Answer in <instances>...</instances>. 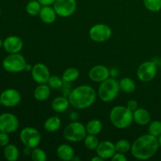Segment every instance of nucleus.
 <instances>
[{"label":"nucleus","instance_id":"nucleus-1","mask_svg":"<svg viewBox=\"0 0 161 161\" xmlns=\"http://www.w3.org/2000/svg\"><path fill=\"white\" fill-rule=\"evenodd\" d=\"M158 138L149 133L138 137L131 144L130 152L137 160H146L152 158L158 151Z\"/></svg>","mask_w":161,"mask_h":161},{"label":"nucleus","instance_id":"nucleus-2","mask_svg":"<svg viewBox=\"0 0 161 161\" xmlns=\"http://www.w3.org/2000/svg\"><path fill=\"white\" fill-rule=\"evenodd\" d=\"M69 102L75 109H86L94 105L97 92L89 85H80L74 88L69 94Z\"/></svg>","mask_w":161,"mask_h":161},{"label":"nucleus","instance_id":"nucleus-3","mask_svg":"<svg viewBox=\"0 0 161 161\" xmlns=\"http://www.w3.org/2000/svg\"><path fill=\"white\" fill-rule=\"evenodd\" d=\"M109 120L116 128L126 129L134 122L133 112L124 105H116L110 110Z\"/></svg>","mask_w":161,"mask_h":161},{"label":"nucleus","instance_id":"nucleus-4","mask_svg":"<svg viewBox=\"0 0 161 161\" xmlns=\"http://www.w3.org/2000/svg\"><path fill=\"white\" fill-rule=\"evenodd\" d=\"M120 87L119 82L114 78H108L100 83L97 95L104 102H111L119 95Z\"/></svg>","mask_w":161,"mask_h":161},{"label":"nucleus","instance_id":"nucleus-5","mask_svg":"<svg viewBox=\"0 0 161 161\" xmlns=\"http://www.w3.org/2000/svg\"><path fill=\"white\" fill-rule=\"evenodd\" d=\"M86 135L87 132L85 125L78 121H72L68 124L63 131L64 138L71 142H80L83 141Z\"/></svg>","mask_w":161,"mask_h":161},{"label":"nucleus","instance_id":"nucleus-6","mask_svg":"<svg viewBox=\"0 0 161 161\" xmlns=\"http://www.w3.org/2000/svg\"><path fill=\"white\" fill-rule=\"evenodd\" d=\"M26 60L25 57L20 53H10L4 58L3 61V67L6 71L12 73H17L25 70Z\"/></svg>","mask_w":161,"mask_h":161},{"label":"nucleus","instance_id":"nucleus-7","mask_svg":"<svg viewBox=\"0 0 161 161\" xmlns=\"http://www.w3.org/2000/svg\"><path fill=\"white\" fill-rule=\"evenodd\" d=\"M20 139L25 147H38L41 142V135L37 129L34 127H27L21 130L20 133Z\"/></svg>","mask_w":161,"mask_h":161},{"label":"nucleus","instance_id":"nucleus-8","mask_svg":"<svg viewBox=\"0 0 161 161\" xmlns=\"http://www.w3.org/2000/svg\"><path fill=\"white\" fill-rule=\"evenodd\" d=\"M113 31L105 24H96L93 25L89 31L90 38L95 42H105L111 38Z\"/></svg>","mask_w":161,"mask_h":161},{"label":"nucleus","instance_id":"nucleus-9","mask_svg":"<svg viewBox=\"0 0 161 161\" xmlns=\"http://www.w3.org/2000/svg\"><path fill=\"white\" fill-rule=\"evenodd\" d=\"M157 74V64L152 61H146L142 63L137 70V77L143 83H149L153 80Z\"/></svg>","mask_w":161,"mask_h":161},{"label":"nucleus","instance_id":"nucleus-10","mask_svg":"<svg viewBox=\"0 0 161 161\" xmlns=\"http://www.w3.org/2000/svg\"><path fill=\"white\" fill-rule=\"evenodd\" d=\"M53 7L58 17L66 18L75 14L77 3L75 0H56Z\"/></svg>","mask_w":161,"mask_h":161},{"label":"nucleus","instance_id":"nucleus-11","mask_svg":"<svg viewBox=\"0 0 161 161\" xmlns=\"http://www.w3.org/2000/svg\"><path fill=\"white\" fill-rule=\"evenodd\" d=\"M21 101V95L17 90L9 88L3 91L0 94V104L3 106L12 108L19 105Z\"/></svg>","mask_w":161,"mask_h":161},{"label":"nucleus","instance_id":"nucleus-12","mask_svg":"<svg viewBox=\"0 0 161 161\" xmlns=\"http://www.w3.org/2000/svg\"><path fill=\"white\" fill-rule=\"evenodd\" d=\"M19 120L15 115L6 113L0 115V131L10 134L18 129Z\"/></svg>","mask_w":161,"mask_h":161},{"label":"nucleus","instance_id":"nucleus-13","mask_svg":"<svg viewBox=\"0 0 161 161\" xmlns=\"http://www.w3.org/2000/svg\"><path fill=\"white\" fill-rule=\"evenodd\" d=\"M31 75L36 83L42 84L47 83L50 77V72L49 68L43 63H37L32 66Z\"/></svg>","mask_w":161,"mask_h":161},{"label":"nucleus","instance_id":"nucleus-14","mask_svg":"<svg viewBox=\"0 0 161 161\" xmlns=\"http://www.w3.org/2000/svg\"><path fill=\"white\" fill-rule=\"evenodd\" d=\"M111 75V71L103 64H97L90 69L88 76L90 80L95 83H102L108 79Z\"/></svg>","mask_w":161,"mask_h":161},{"label":"nucleus","instance_id":"nucleus-15","mask_svg":"<svg viewBox=\"0 0 161 161\" xmlns=\"http://www.w3.org/2000/svg\"><path fill=\"white\" fill-rule=\"evenodd\" d=\"M95 151L97 155L102 157L103 160L111 159L116 153L115 144L108 140L100 142Z\"/></svg>","mask_w":161,"mask_h":161},{"label":"nucleus","instance_id":"nucleus-16","mask_svg":"<svg viewBox=\"0 0 161 161\" xmlns=\"http://www.w3.org/2000/svg\"><path fill=\"white\" fill-rule=\"evenodd\" d=\"M24 47V42L20 37L10 36L3 41V47L9 53H20Z\"/></svg>","mask_w":161,"mask_h":161},{"label":"nucleus","instance_id":"nucleus-17","mask_svg":"<svg viewBox=\"0 0 161 161\" xmlns=\"http://www.w3.org/2000/svg\"><path fill=\"white\" fill-rule=\"evenodd\" d=\"M39 18L43 23L47 25H51L56 20L58 14L55 12L53 6H42L39 12Z\"/></svg>","mask_w":161,"mask_h":161},{"label":"nucleus","instance_id":"nucleus-18","mask_svg":"<svg viewBox=\"0 0 161 161\" xmlns=\"http://www.w3.org/2000/svg\"><path fill=\"white\" fill-rule=\"evenodd\" d=\"M133 119L138 125L146 126L150 123L151 115L146 108H138L133 112Z\"/></svg>","mask_w":161,"mask_h":161},{"label":"nucleus","instance_id":"nucleus-19","mask_svg":"<svg viewBox=\"0 0 161 161\" xmlns=\"http://www.w3.org/2000/svg\"><path fill=\"white\" fill-rule=\"evenodd\" d=\"M57 156L60 160L63 161H70L75 157V151L73 148L69 144H61L56 150Z\"/></svg>","mask_w":161,"mask_h":161},{"label":"nucleus","instance_id":"nucleus-20","mask_svg":"<svg viewBox=\"0 0 161 161\" xmlns=\"http://www.w3.org/2000/svg\"><path fill=\"white\" fill-rule=\"evenodd\" d=\"M51 88L47 83L39 84L34 90V98L38 102H45L50 97Z\"/></svg>","mask_w":161,"mask_h":161},{"label":"nucleus","instance_id":"nucleus-21","mask_svg":"<svg viewBox=\"0 0 161 161\" xmlns=\"http://www.w3.org/2000/svg\"><path fill=\"white\" fill-rule=\"evenodd\" d=\"M70 102L68 97L64 96H58L54 97L51 102V108L55 113H61L69 108Z\"/></svg>","mask_w":161,"mask_h":161},{"label":"nucleus","instance_id":"nucleus-22","mask_svg":"<svg viewBox=\"0 0 161 161\" xmlns=\"http://www.w3.org/2000/svg\"><path fill=\"white\" fill-rule=\"evenodd\" d=\"M44 129L47 132H53L58 131L61 126V119L59 116H52L50 117L47 118L46 119L45 123L43 124Z\"/></svg>","mask_w":161,"mask_h":161},{"label":"nucleus","instance_id":"nucleus-23","mask_svg":"<svg viewBox=\"0 0 161 161\" xmlns=\"http://www.w3.org/2000/svg\"><path fill=\"white\" fill-rule=\"evenodd\" d=\"M120 91H124L126 94H131L135 92L136 89V83L132 79L129 77H124L122 78L119 82Z\"/></svg>","mask_w":161,"mask_h":161},{"label":"nucleus","instance_id":"nucleus-24","mask_svg":"<svg viewBox=\"0 0 161 161\" xmlns=\"http://www.w3.org/2000/svg\"><path fill=\"white\" fill-rule=\"evenodd\" d=\"M61 77L64 83H71L80 77V72L75 68L69 67L64 71Z\"/></svg>","mask_w":161,"mask_h":161},{"label":"nucleus","instance_id":"nucleus-25","mask_svg":"<svg viewBox=\"0 0 161 161\" xmlns=\"http://www.w3.org/2000/svg\"><path fill=\"white\" fill-rule=\"evenodd\" d=\"M87 134L90 135H97L102 131V123L97 119H93L88 121L87 124L85 125Z\"/></svg>","mask_w":161,"mask_h":161},{"label":"nucleus","instance_id":"nucleus-26","mask_svg":"<svg viewBox=\"0 0 161 161\" xmlns=\"http://www.w3.org/2000/svg\"><path fill=\"white\" fill-rule=\"evenodd\" d=\"M5 158L8 161H16L19 158V150L15 145L8 144L5 146L4 151H3Z\"/></svg>","mask_w":161,"mask_h":161},{"label":"nucleus","instance_id":"nucleus-27","mask_svg":"<svg viewBox=\"0 0 161 161\" xmlns=\"http://www.w3.org/2000/svg\"><path fill=\"white\" fill-rule=\"evenodd\" d=\"M42 6L38 0H30L26 5V11L30 16L35 17V16L39 15Z\"/></svg>","mask_w":161,"mask_h":161},{"label":"nucleus","instance_id":"nucleus-28","mask_svg":"<svg viewBox=\"0 0 161 161\" xmlns=\"http://www.w3.org/2000/svg\"><path fill=\"white\" fill-rule=\"evenodd\" d=\"M99 140L97 138V137L94 135H90L87 134L86 135V137L83 139V143H84V146L88 150H96L97 146L99 144Z\"/></svg>","mask_w":161,"mask_h":161},{"label":"nucleus","instance_id":"nucleus-29","mask_svg":"<svg viewBox=\"0 0 161 161\" xmlns=\"http://www.w3.org/2000/svg\"><path fill=\"white\" fill-rule=\"evenodd\" d=\"M143 5L146 9L152 13L161 10V0H143Z\"/></svg>","mask_w":161,"mask_h":161},{"label":"nucleus","instance_id":"nucleus-30","mask_svg":"<svg viewBox=\"0 0 161 161\" xmlns=\"http://www.w3.org/2000/svg\"><path fill=\"white\" fill-rule=\"evenodd\" d=\"M148 133L156 138H158L161 135V121L153 120L149 123Z\"/></svg>","mask_w":161,"mask_h":161},{"label":"nucleus","instance_id":"nucleus-31","mask_svg":"<svg viewBox=\"0 0 161 161\" xmlns=\"http://www.w3.org/2000/svg\"><path fill=\"white\" fill-rule=\"evenodd\" d=\"M115 146H116V152L125 154L130 151L131 144L130 143V142L126 139H119L115 143Z\"/></svg>","mask_w":161,"mask_h":161},{"label":"nucleus","instance_id":"nucleus-32","mask_svg":"<svg viewBox=\"0 0 161 161\" xmlns=\"http://www.w3.org/2000/svg\"><path fill=\"white\" fill-rule=\"evenodd\" d=\"M31 158L33 161H46L47 160V155L43 149L36 147L31 149Z\"/></svg>","mask_w":161,"mask_h":161},{"label":"nucleus","instance_id":"nucleus-33","mask_svg":"<svg viewBox=\"0 0 161 161\" xmlns=\"http://www.w3.org/2000/svg\"><path fill=\"white\" fill-rule=\"evenodd\" d=\"M64 81L62 80V77H60L58 75H50L49 79L47 84L50 86L51 89L58 90L61 89L64 85Z\"/></svg>","mask_w":161,"mask_h":161},{"label":"nucleus","instance_id":"nucleus-34","mask_svg":"<svg viewBox=\"0 0 161 161\" xmlns=\"http://www.w3.org/2000/svg\"><path fill=\"white\" fill-rule=\"evenodd\" d=\"M9 142V134L0 131V146H6Z\"/></svg>","mask_w":161,"mask_h":161},{"label":"nucleus","instance_id":"nucleus-35","mask_svg":"<svg viewBox=\"0 0 161 161\" xmlns=\"http://www.w3.org/2000/svg\"><path fill=\"white\" fill-rule=\"evenodd\" d=\"M111 160L113 161H127V158L124 153L116 152V153L113 155V157H112Z\"/></svg>","mask_w":161,"mask_h":161},{"label":"nucleus","instance_id":"nucleus-36","mask_svg":"<svg viewBox=\"0 0 161 161\" xmlns=\"http://www.w3.org/2000/svg\"><path fill=\"white\" fill-rule=\"evenodd\" d=\"M126 107L131 112H134L138 108V103L136 100H130L127 102Z\"/></svg>","mask_w":161,"mask_h":161},{"label":"nucleus","instance_id":"nucleus-37","mask_svg":"<svg viewBox=\"0 0 161 161\" xmlns=\"http://www.w3.org/2000/svg\"><path fill=\"white\" fill-rule=\"evenodd\" d=\"M40 4L43 6H53L56 0H38Z\"/></svg>","mask_w":161,"mask_h":161},{"label":"nucleus","instance_id":"nucleus-38","mask_svg":"<svg viewBox=\"0 0 161 161\" xmlns=\"http://www.w3.org/2000/svg\"><path fill=\"white\" fill-rule=\"evenodd\" d=\"M79 117H80V116H79L78 113H76V112H72V113H70V119L72 121H77Z\"/></svg>","mask_w":161,"mask_h":161},{"label":"nucleus","instance_id":"nucleus-39","mask_svg":"<svg viewBox=\"0 0 161 161\" xmlns=\"http://www.w3.org/2000/svg\"><path fill=\"white\" fill-rule=\"evenodd\" d=\"M103 160H104L102 158V157H100L99 156H97V155H96L95 157H94L91 158V161H103Z\"/></svg>","mask_w":161,"mask_h":161},{"label":"nucleus","instance_id":"nucleus-40","mask_svg":"<svg viewBox=\"0 0 161 161\" xmlns=\"http://www.w3.org/2000/svg\"><path fill=\"white\" fill-rule=\"evenodd\" d=\"M31 69H32V66L27 63L26 67H25V71H27V72H31Z\"/></svg>","mask_w":161,"mask_h":161},{"label":"nucleus","instance_id":"nucleus-41","mask_svg":"<svg viewBox=\"0 0 161 161\" xmlns=\"http://www.w3.org/2000/svg\"><path fill=\"white\" fill-rule=\"evenodd\" d=\"M80 160H81V159H80V157H76V156L75 155V157H74L73 158H72V161H80Z\"/></svg>","mask_w":161,"mask_h":161},{"label":"nucleus","instance_id":"nucleus-42","mask_svg":"<svg viewBox=\"0 0 161 161\" xmlns=\"http://www.w3.org/2000/svg\"><path fill=\"white\" fill-rule=\"evenodd\" d=\"M158 142H159V146H160V147L161 148V135H160V136L158 137Z\"/></svg>","mask_w":161,"mask_h":161},{"label":"nucleus","instance_id":"nucleus-43","mask_svg":"<svg viewBox=\"0 0 161 161\" xmlns=\"http://www.w3.org/2000/svg\"><path fill=\"white\" fill-rule=\"evenodd\" d=\"M3 41H2V39H0V48H1L2 47H3Z\"/></svg>","mask_w":161,"mask_h":161},{"label":"nucleus","instance_id":"nucleus-44","mask_svg":"<svg viewBox=\"0 0 161 161\" xmlns=\"http://www.w3.org/2000/svg\"><path fill=\"white\" fill-rule=\"evenodd\" d=\"M95 1H97V0H95Z\"/></svg>","mask_w":161,"mask_h":161}]
</instances>
